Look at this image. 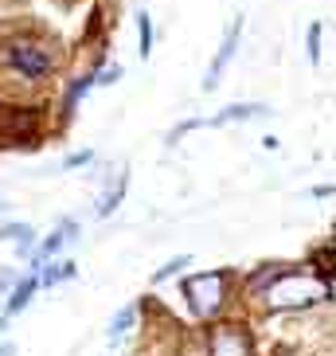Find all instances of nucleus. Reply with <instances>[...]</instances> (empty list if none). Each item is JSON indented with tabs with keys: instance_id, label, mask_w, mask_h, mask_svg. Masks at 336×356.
I'll list each match as a JSON object with an SVG mask.
<instances>
[{
	"instance_id": "6e6552de",
	"label": "nucleus",
	"mask_w": 336,
	"mask_h": 356,
	"mask_svg": "<svg viewBox=\"0 0 336 356\" xmlns=\"http://www.w3.org/2000/svg\"><path fill=\"white\" fill-rule=\"evenodd\" d=\"M137 317H141V305H137V302L121 305V309H117V314L110 317V329H106V341H110V345H117L121 337H129V333L137 329Z\"/></svg>"
},
{
	"instance_id": "a211bd4d",
	"label": "nucleus",
	"mask_w": 336,
	"mask_h": 356,
	"mask_svg": "<svg viewBox=\"0 0 336 356\" xmlns=\"http://www.w3.org/2000/svg\"><path fill=\"white\" fill-rule=\"evenodd\" d=\"M12 286H16V274H12V270H4V274H0V293H8Z\"/></svg>"
},
{
	"instance_id": "0eeeda50",
	"label": "nucleus",
	"mask_w": 336,
	"mask_h": 356,
	"mask_svg": "<svg viewBox=\"0 0 336 356\" xmlns=\"http://www.w3.org/2000/svg\"><path fill=\"white\" fill-rule=\"evenodd\" d=\"M40 290V270H28V278H16V286L8 290V302H4V317H16L24 305L35 298Z\"/></svg>"
},
{
	"instance_id": "dca6fc26",
	"label": "nucleus",
	"mask_w": 336,
	"mask_h": 356,
	"mask_svg": "<svg viewBox=\"0 0 336 356\" xmlns=\"http://www.w3.org/2000/svg\"><path fill=\"white\" fill-rule=\"evenodd\" d=\"M117 79H126L121 63H110V67H102V71H94V83H98V86H114Z\"/></svg>"
},
{
	"instance_id": "9b49d317",
	"label": "nucleus",
	"mask_w": 336,
	"mask_h": 356,
	"mask_svg": "<svg viewBox=\"0 0 336 356\" xmlns=\"http://www.w3.org/2000/svg\"><path fill=\"white\" fill-rule=\"evenodd\" d=\"M74 262H51L47 259V266H40V286H59V282H71L74 278Z\"/></svg>"
},
{
	"instance_id": "1a4fd4ad",
	"label": "nucleus",
	"mask_w": 336,
	"mask_h": 356,
	"mask_svg": "<svg viewBox=\"0 0 336 356\" xmlns=\"http://www.w3.org/2000/svg\"><path fill=\"white\" fill-rule=\"evenodd\" d=\"M94 71H98V67H90V71H83L78 79H71V83H67V90H63V118H71L74 106H78V102H83V98L98 86V83H94Z\"/></svg>"
},
{
	"instance_id": "7ed1b4c3",
	"label": "nucleus",
	"mask_w": 336,
	"mask_h": 356,
	"mask_svg": "<svg viewBox=\"0 0 336 356\" xmlns=\"http://www.w3.org/2000/svg\"><path fill=\"white\" fill-rule=\"evenodd\" d=\"M231 282H235L231 270H203V274H188L180 293L200 321H215L231 302Z\"/></svg>"
},
{
	"instance_id": "423d86ee",
	"label": "nucleus",
	"mask_w": 336,
	"mask_h": 356,
	"mask_svg": "<svg viewBox=\"0 0 336 356\" xmlns=\"http://www.w3.org/2000/svg\"><path fill=\"white\" fill-rule=\"evenodd\" d=\"M270 110H266L262 102H235V106H227L223 114H215V118H196L200 122V129L203 126H231V122H254V118H266Z\"/></svg>"
},
{
	"instance_id": "f03ea898",
	"label": "nucleus",
	"mask_w": 336,
	"mask_h": 356,
	"mask_svg": "<svg viewBox=\"0 0 336 356\" xmlns=\"http://www.w3.org/2000/svg\"><path fill=\"white\" fill-rule=\"evenodd\" d=\"M59 59H63L59 47L51 40H43V35L16 32V35H4L0 40V71L24 86L47 83L59 71Z\"/></svg>"
},
{
	"instance_id": "f3484780",
	"label": "nucleus",
	"mask_w": 336,
	"mask_h": 356,
	"mask_svg": "<svg viewBox=\"0 0 336 356\" xmlns=\"http://www.w3.org/2000/svg\"><path fill=\"white\" fill-rule=\"evenodd\" d=\"M94 161V153L90 149H83V153H71V157L63 161V168H83V165H90Z\"/></svg>"
},
{
	"instance_id": "f8f14e48",
	"label": "nucleus",
	"mask_w": 336,
	"mask_h": 356,
	"mask_svg": "<svg viewBox=\"0 0 336 356\" xmlns=\"http://www.w3.org/2000/svg\"><path fill=\"white\" fill-rule=\"evenodd\" d=\"M126 184H129V177L121 172V177L110 184V192L102 196V204H98V220H106V216H114V208L121 204V196H126Z\"/></svg>"
},
{
	"instance_id": "6ab92c4d",
	"label": "nucleus",
	"mask_w": 336,
	"mask_h": 356,
	"mask_svg": "<svg viewBox=\"0 0 336 356\" xmlns=\"http://www.w3.org/2000/svg\"><path fill=\"white\" fill-rule=\"evenodd\" d=\"M0 356H16V345H0Z\"/></svg>"
},
{
	"instance_id": "9d476101",
	"label": "nucleus",
	"mask_w": 336,
	"mask_h": 356,
	"mask_svg": "<svg viewBox=\"0 0 336 356\" xmlns=\"http://www.w3.org/2000/svg\"><path fill=\"white\" fill-rule=\"evenodd\" d=\"M0 239L16 243V254H20V259H28V254L35 251V231L28 227V223H4V227H0Z\"/></svg>"
},
{
	"instance_id": "4468645a",
	"label": "nucleus",
	"mask_w": 336,
	"mask_h": 356,
	"mask_svg": "<svg viewBox=\"0 0 336 356\" xmlns=\"http://www.w3.org/2000/svg\"><path fill=\"white\" fill-rule=\"evenodd\" d=\"M184 266H192V254H176V259H168L165 266H160V270L153 274V286H160V282H168V278L184 274Z\"/></svg>"
},
{
	"instance_id": "20e7f679",
	"label": "nucleus",
	"mask_w": 336,
	"mask_h": 356,
	"mask_svg": "<svg viewBox=\"0 0 336 356\" xmlns=\"http://www.w3.org/2000/svg\"><path fill=\"white\" fill-rule=\"evenodd\" d=\"M208 356H254V337L239 321H219L208 333Z\"/></svg>"
},
{
	"instance_id": "f257e3e1",
	"label": "nucleus",
	"mask_w": 336,
	"mask_h": 356,
	"mask_svg": "<svg viewBox=\"0 0 336 356\" xmlns=\"http://www.w3.org/2000/svg\"><path fill=\"white\" fill-rule=\"evenodd\" d=\"M258 302L270 314H301V309H313L321 302H333V274L305 270V266H282L262 286Z\"/></svg>"
},
{
	"instance_id": "39448f33",
	"label": "nucleus",
	"mask_w": 336,
	"mask_h": 356,
	"mask_svg": "<svg viewBox=\"0 0 336 356\" xmlns=\"http://www.w3.org/2000/svg\"><path fill=\"white\" fill-rule=\"evenodd\" d=\"M239 40H242V16H239V20H231V28H227V35H223L219 51H215V59H211V67H208L203 90H215V86H219V74L227 71V63H231L235 51H239Z\"/></svg>"
},
{
	"instance_id": "ddd939ff",
	"label": "nucleus",
	"mask_w": 336,
	"mask_h": 356,
	"mask_svg": "<svg viewBox=\"0 0 336 356\" xmlns=\"http://www.w3.org/2000/svg\"><path fill=\"white\" fill-rule=\"evenodd\" d=\"M137 55L141 59L153 55V24H149V12H137Z\"/></svg>"
},
{
	"instance_id": "2eb2a0df",
	"label": "nucleus",
	"mask_w": 336,
	"mask_h": 356,
	"mask_svg": "<svg viewBox=\"0 0 336 356\" xmlns=\"http://www.w3.org/2000/svg\"><path fill=\"white\" fill-rule=\"evenodd\" d=\"M321 32H325L321 20H313V24H309V32H305V55H309V63L321 59Z\"/></svg>"
}]
</instances>
